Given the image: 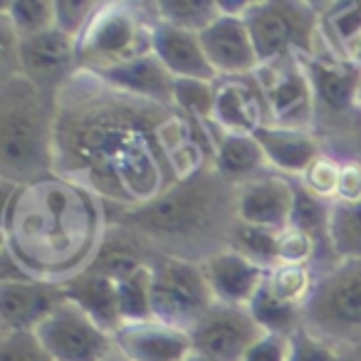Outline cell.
Masks as SVG:
<instances>
[{
	"label": "cell",
	"mask_w": 361,
	"mask_h": 361,
	"mask_svg": "<svg viewBox=\"0 0 361 361\" xmlns=\"http://www.w3.org/2000/svg\"><path fill=\"white\" fill-rule=\"evenodd\" d=\"M173 106L139 99L80 70L55 97V166L106 203L136 211L178 183L161 146Z\"/></svg>",
	"instance_id": "1"
},
{
	"label": "cell",
	"mask_w": 361,
	"mask_h": 361,
	"mask_svg": "<svg viewBox=\"0 0 361 361\" xmlns=\"http://www.w3.org/2000/svg\"><path fill=\"white\" fill-rule=\"evenodd\" d=\"M3 188V255L23 275L67 285L90 270L109 231V208L102 198L57 173Z\"/></svg>",
	"instance_id": "2"
},
{
	"label": "cell",
	"mask_w": 361,
	"mask_h": 361,
	"mask_svg": "<svg viewBox=\"0 0 361 361\" xmlns=\"http://www.w3.org/2000/svg\"><path fill=\"white\" fill-rule=\"evenodd\" d=\"M238 186L216 166L178 180L136 211L111 213L109 223L139 235L156 255L206 262L228 250L238 228Z\"/></svg>",
	"instance_id": "3"
},
{
	"label": "cell",
	"mask_w": 361,
	"mask_h": 361,
	"mask_svg": "<svg viewBox=\"0 0 361 361\" xmlns=\"http://www.w3.org/2000/svg\"><path fill=\"white\" fill-rule=\"evenodd\" d=\"M55 166V99L27 77L0 80V178L23 186L52 173Z\"/></svg>",
	"instance_id": "4"
},
{
	"label": "cell",
	"mask_w": 361,
	"mask_h": 361,
	"mask_svg": "<svg viewBox=\"0 0 361 361\" xmlns=\"http://www.w3.org/2000/svg\"><path fill=\"white\" fill-rule=\"evenodd\" d=\"M247 30L262 62L277 57L334 55L322 27V8L302 0H252L245 11Z\"/></svg>",
	"instance_id": "5"
},
{
	"label": "cell",
	"mask_w": 361,
	"mask_h": 361,
	"mask_svg": "<svg viewBox=\"0 0 361 361\" xmlns=\"http://www.w3.org/2000/svg\"><path fill=\"white\" fill-rule=\"evenodd\" d=\"M156 18L149 3H102L80 37V70L104 75L154 52Z\"/></svg>",
	"instance_id": "6"
},
{
	"label": "cell",
	"mask_w": 361,
	"mask_h": 361,
	"mask_svg": "<svg viewBox=\"0 0 361 361\" xmlns=\"http://www.w3.org/2000/svg\"><path fill=\"white\" fill-rule=\"evenodd\" d=\"M302 326L341 351L361 341V260H336L317 275L310 302L302 310Z\"/></svg>",
	"instance_id": "7"
},
{
	"label": "cell",
	"mask_w": 361,
	"mask_h": 361,
	"mask_svg": "<svg viewBox=\"0 0 361 361\" xmlns=\"http://www.w3.org/2000/svg\"><path fill=\"white\" fill-rule=\"evenodd\" d=\"M213 305L201 262L166 255L151 262V317L191 331Z\"/></svg>",
	"instance_id": "8"
},
{
	"label": "cell",
	"mask_w": 361,
	"mask_h": 361,
	"mask_svg": "<svg viewBox=\"0 0 361 361\" xmlns=\"http://www.w3.org/2000/svg\"><path fill=\"white\" fill-rule=\"evenodd\" d=\"M252 77L270 111V126L317 131V99L302 57L287 55L262 62Z\"/></svg>",
	"instance_id": "9"
},
{
	"label": "cell",
	"mask_w": 361,
	"mask_h": 361,
	"mask_svg": "<svg viewBox=\"0 0 361 361\" xmlns=\"http://www.w3.org/2000/svg\"><path fill=\"white\" fill-rule=\"evenodd\" d=\"M35 334L55 361H124L114 331L99 326L70 300L62 302Z\"/></svg>",
	"instance_id": "10"
},
{
	"label": "cell",
	"mask_w": 361,
	"mask_h": 361,
	"mask_svg": "<svg viewBox=\"0 0 361 361\" xmlns=\"http://www.w3.org/2000/svg\"><path fill=\"white\" fill-rule=\"evenodd\" d=\"M265 331L252 319L247 307L221 305V302H216L191 329L196 354L213 361H243L247 349Z\"/></svg>",
	"instance_id": "11"
},
{
	"label": "cell",
	"mask_w": 361,
	"mask_h": 361,
	"mask_svg": "<svg viewBox=\"0 0 361 361\" xmlns=\"http://www.w3.org/2000/svg\"><path fill=\"white\" fill-rule=\"evenodd\" d=\"M80 72V42L52 27L20 42V70L42 94L55 99L60 90Z\"/></svg>",
	"instance_id": "12"
},
{
	"label": "cell",
	"mask_w": 361,
	"mask_h": 361,
	"mask_svg": "<svg viewBox=\"0 0 361 361\" xmlns=\"http://www.w3.org/2000/svg\"><path fill=\"white\" fill-rule=\"evenodd\" d=\"M297 180L282 173H267L238 186V221L262 231L282 233L292 226Z\"/></svg>",
	"instance_id": "13"
},
{
	"label": "cell",
	"mask_w": 361,
	"mask_h": 361,
	"mask_svg": "<svg viewBox=\"0 0 361 361\" xmlns=\"http://www.w3.org/2000/svg\"><path fill=\"white\" fill-rule=\"evenodd\" d=\"M114 336L124 361H191L196 354L191 331L156 317L121 322Z\"/></svg>",
	"instance_id": "14"
},
{
	"label": "cell",
	"mask_w": 361,
	"mask_h": 361,
	"mask_svg": "<svg viewBox=\"0 0 361 361\" xmlns=\"http://www.w3.org/2000/svg\"><path fill=\"white\" fill-rule=\"evenodd\" d=\"M201 42L218 80H223V77H245L260 67L255 42H252V35L243 16L221 13L201 32Z\"/></svg>",
	"instance_id": "15"
},
{
	"label": "cell",
	"mask_w": 361,
	"mask_h": 361,
	"mask_svg": "<svg viewBox=\"0 0 361 361\" xmlns=\"http://www.w3.org/2000/svg\"><path fill=\"white\" fill-rule=\"evenodd\" d=\"M211 124L226 134L247 136L257 134L262 126H270V111L255 77L245 75L216 80V106Z\"/></svg>",
	"instance_id": "16"
},
{
	"label": "cell",
	"mask_w": 361,
	"mask_h": 361,
	"mask_svg": "<svg viewBox=\"0 0 361 361\" xmlns=\"http://www.w3.org/2000/svg\"><path fill=\"white\" fill-rule=\"evenodd\" d=\"M62 285L37 280L0 282V324L3 331H35L65 302Z\"/></svg>",
	"instance_id": "17"
},
{
	"label": "cell",
	"mask_w": 361,
	"mask_h": 361,
	"mask_svg": "<svg viewBox=\"0 0 361 361\" xmlns=\"http://www.w3.org/2000/svg\"><path fill=\"white\" fill-rule=\"evenodd\" d=\"M203 270H206L213 297L221 305L247 307L267 280V270L243 257L233 247L203 262Z\"/></svg>",
	"instance_id": "18"
},
{
	"label": "cell",
	"mask_w": 361,
	"mask_h": 361,
	"mask_svg": "<svg viewBox=\"0 0 361 361\" xmlns=\"http://www.w3.org/2000/svg\"><path fill=\"white\" fill-rule=\"evenodd\" d=\"M260 141L265 159L275 173H282L287 178H300L307 171V166L314 159H319L326 149L324 139L317 131L302 129H285V126H262L255 134Z\"/></svg>",
	"instance_id": "19"
},
{
	"label": "cell",
	"mask_w": 361,
	"mask_h": 361,
	"mask_svg": "<svg viewBox=\"0 0 361 361\" xmlns=\"http://www.w3.org/2000/svg\"><path fill=\"white\" fill-rule=\"evenodd\" d=\"M154 55L164 62V67L176 80H203L216 82L211 62L203 50L198 32L180 30L169 23L156 20L154 25Z\"/></svg>",
	"instance_id": "20"
},
{
	"label": "cell",
	"mask_w": 361,
	"mask_h": 361,
	"mask_svg": "<svg viewBox=\"0 0 361 361\" xmlns=\"http://www.w3.org/2000/svg\"><path fill=\"white\" fill-rule=\"evenodd\" d=\"M208 129L213 136V166L223 178L240 186L252 178L272 173L265 151H262L260 141L255 139V134H226L213 124H208Z\"/></svg>",
	"instance_id": "21"
},
{
	"label": "cell",
	"mask_w": 361,
	"mask_h": 361,
	"mask_svg": "<svg viewBox=\"0 0 361 361\" xmlns=\"http://www.w3.org/2000/svg\"><path fill=\"white\" fill-rule=\"evenodd\" d=\"M102 77L104 82H109L111 87L126 92V94H134L139 99H149L156 104H166L173 106V87H176V77L171 75L164 67V62L151 52L144 55L134 62H126V65L109 70Z\"/></svg>",
	"instance_id": "22"
},
{
	"label": "cell",
	"mask_w": 361,
	"mask_h": 361,
	"mask_svg": "<svg viewBox=\"0 0 361 361\" xmlns=\"http://www.w3.org/2000/svg\"><path fill=\"white\" fill-rule=\"evenodd\" d=\"M62 290H65L67 300L82 307L104 329L116 331L124 322L119 310V287H116V282L87 270L67 285H62Z\"/></svg>",
	"instance_id": "23"
},
{
	"label": "cell",
	"mask_w": 361,
	"mask_h": 361,
	"mask_svg": "<svg viewBox=\"0 0 361 361\" xmlns=\"http://www.w3.org/2000/svg\"><path fill=\"white\" fill-rule=\"evenodd\" d=\"M156 20L169 23L180 30H191L201 35L218 16H221V0H159L149 3Z\"/></svg>",
	"instance_id": "24"
},
{
	"label": "cell",
	"mask_w": 361,
	"mask_h": 361,
	"mask_svg": "<svg viewBox=\"0 0 361 361\" xmlns=\"http://www.w3.org/2000/svg\"><path fill=\"white\" fill-rule=\"evenodd\" d=\"M322 11V27L329 47L349 60V50L361 37V0L359 3H326Z\"/></svg>",
	"instance_id": "25"
},
{
	"label": "cell",
	"mask_w": 361,
	"mask_h": 361,
	"mask_svg": "<svg viewBox=\"0 0 361 361\" xmlns=\"http://www.w3.org/2000/svg\"><path fill=\"white\" fill-rule=\"evenodd\" d=\"M252 319L260 324V329L265 334H282L292 336L302 326V310L295 305H287L280 297H275L270 292V287L265 285L257 290V295L252 297V302L247 305Z\"/></svg>",
	"instance_id": "26"
},
{
	"label": "cell",
	"mask_w": 361,
	"mask_h": 361,
	"mask_svg": "<svg viewBox=\"0 0 361 361\" xmlns=\"http://www.w3.org/2000/svg\"><path fill=\"white\" fill-rule=\"evenodd\" d=\"M0 18L11 23L13 30L25 37H35L55 27V0H13L3 3Z\"/></svg>",
	"instance_id": "27"
},
{
	"label": "cell",
	"mask_w": 361,
	"mask_h": 361,
	"mask_svg": "<svg viewBox=\"0 0 361 361\" xmlns=\"http://www.w3.org/2000/svg\"><path fill=\"white\" fill-rule=\"evenodd\" d=\"M267 287L287 305L305 310L317 285V272L310 265H277L267 272Z\"/></svg>",
	"instance_id": "28"
},
{
	"label": "cell",
	"mask_w": 361,
	"mask_h": 361,
	"mask_svg": "<svg viewBox=\"0 0 361 361\" xmlns=\"http://www.w3.org/2000/svg\"><path fill=\"white\" fill-rule=\"evenodd\" d=\"M329 240L336 260H361V206L331 203Z\"/></svg>",
	"instance_id": "29"
},
{
	"label": "cell",
	"mask_w": 361,
	"mask_h": 361,
	"mask_svg": "<svg viewBox=\"0 0 361 361\" xmlns=\"http://www.w3.org/2000/svg\"><path fill=\"white\" fill-rule=\"evenodd\" d=\"M277 235L280 233L238 223V228L233 231L231 247L235 252H240L243 257H247L250 262L260 265L262 270L270 272L272 267L280 265V257H277Z\"/></svg>",
	"instance_id": "30"
},
{
	"label": "cell",
	"mask_w": 361,
	"mask_h": 361,
	"mask_svg": "<svg viewBox=\"0 0 361 361\" xmlns=\"http://www.w3.org/2000/svg\"><path fill=\"white\" fill-rule=\"evenodd\" d=\"M173 106L208 126L213 121V106H216V82L176 80Z\"/></svg>",
	"instance_id": "31"
},
{
	"label": "cell",
	"mask_w": 361,
	"mask_h": 361,
	"mask_svg": "<svg viewBox=\"0 0 361 361\" xmlns=\"http://www.w3.org/2000/svg\"><path fill=\"white\" fill-rule=\"evenodd\" d=\"M339 173H341V159L331 154V151H324L319 159H314L307 166V171L297 178V183L310 196L319 198L324 203H334L336 188H339Z\"/></svg>",
	"instance_id": "32"
},
{
	"label": "cell",
	"mask_w": 361,
	"mask_h": 361,
	"mask_svg": "<svg viewBox=\"0 0 361 361\" xmlns=\"http://www.w3.org/2000/svg\"><path fill=\"white\" fill-rule=\"evenodd\" d=\"M119 310L124 322L151 317V265L119 282Z\"/></svg>",
	"instance_id": "33"
},
{
	"label": "cell",
	"mask_w": 361,
	"mask_h": 361,
	"mask_svg": "<svg viewBox=\"0 0 361 361\" xmlns=\"http://www.w3.org/2000/svg\"><path fill=\"white\" fill-rule=\"evenodd\" d=\"M99 8L97 0H55V27L80 42Z\"/></svg>",
	"instance_id": "34"
},
{
	"label": "cell",
	"mask_w": 361,
	"mask_h": 361,
	"mask_svg": "<svg viewBox=\"0 0 361 361\" xmlns=\"http://www.w3.org/2000/svg\"><path fill=\"white\" fill-rule=\"evenodd\" d=\"M0 361H55L35 331H3Z\"/></svg>",
	"instance_id": "35"
},
{
	"label": "cell",
	"mask_w": 361,
	"mask_h": 361,
	"mask_svg": "<svg viewBox=\"0 0 361 361\" xmlns=\"http://www.w3.org/2000/svg\"><path fill=\"white\" fill-rule=\"evenodd\" d=\"M344 351L322 336L300 326L290 336V361H341Z\"/></svg>",
	"instance_id": "36"
},
{
	"label": "cell",
	"mask_w": 361,
	"mask_h": 361,
	"mask_svg": "<svg viewBox=\"0 0 361 361\" xmlns=\"http://www.w3.org/2000/svg\"><path fill=\"white\" fill-rule=\"evenodd\" d=\"M334 203L361 206V156H344L341 159L339 188H336Z\"/></svg>",
	"instance_id": "37"
},
{
	"label": "cell",
	"mask_w": 361,
	"mask_h": 361,
	"mask_svg": "<svg viewBox=\"0 0 361 361\" xmlns=\"http://www.w3.org/2000/svg\"><path fill=\"white\" fill-rule=\"evenodd\" d=\"M243 361H290V336L262 334L247 349Z\"/></svg>",
	"instance_id": "38"
},
{
	"label": "cell",
	"mask_w": 361,
	"mask_h": 361,
	"mask_svg": "<svg viewBox=\"0 0 361 361\" xmlns=\"http://www.w3.org/2000/svg\"><path fill=\"white\" fill-rule=\"evenodd\" d=\"M349 60H351V62H356V65H361V37L354 42V47L349 50Z\"/></svg>",
	"instance_id": "39"
},
{
	"label": "cell",
	"mask_w": 361,
	"mask_h": 361,
	"mask_svg": "<svg viewBox=\"0 0 361 361\" xmlns=\"http://www.w3.org/2000/svg\"><path fill=\"white\" fill-rule=\"evenodd\" d=\"M354 114L359 116V121H361V80H359L356 92H354Z\"/></svg>",
	"instance_id": "40"
},
{
	"label": "cell",
	"mask_w": 361,
	"mask_h": 361,
	"mask_svg": "<svg viewBox=\"0 0 361 361\" xmlns=\"http://www.w3.org/2000/svg\"><path fill=\"white\" fill-rule=\"evenodd\" d=\"M346 356H351V359H356V361H361V341L354 346V349H349L346 351Z\"/></svg>",
	"instance_id": "41"
},
{
	"label": "cell",
	"mask_w": 361,
	"mask_h": 361,
	"mask_svg": "<svg viewBox=\"0 0 361 361\" xmlns=\"http://www.w3.org/2000/svg\"><path fill=\"white\" fill-rule=\"evenodd\" d=\"M191 361H213V359H208V356H201V354H193Z\"/></svg>",
	"instance_id": "42"
},
{
	"label": "cell",
	"mask_w": 361,
	"mask_h": 361,
	"mask_svg": "<svg viewBox=\"0 0 361 361\" xmlns=\"http://www.w3.org/2000/svg\"><path fill=\"white\" fill-rule=\"evenodd\" d=\"M341 361H356V359H351V356H346V354H344V359H341Z\"/></svg>",
	"instance_id": "43"
}]
</instances>
